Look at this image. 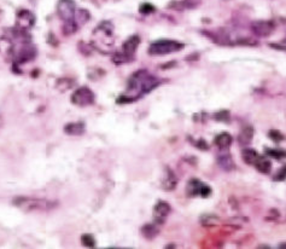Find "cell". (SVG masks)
<instances>
[{
  "mask_svg": "<svg viewBox=\"0 0 286 249\" xmlns=\"http://www.w3.org/2000/svg\"><path fill=\"white\" fill-rule=\"evenodd\" d=\"M162 84L158 77L153 76L149 72L142 69V71L135 72L128 80V86L127 92L124 95L119 96L118 98L119 104H126V103H133L143 96L150 93L156 87Z\"/></svg>",
  "mask_w": 286,
  "mask_h": 249,
  "instance_id": "6da1fadb",
  "label": "cell"
},
{
  "mask_svg": "<svg viewBox=\"0 0 286 249\" xmlns=\"http://www.w3.org/2000/svg\"><path fill=\"white\" fill-rule=\"evenodd\" d=\"M14 204L24 212H48L57 207V202L45 199L21 196L14 199Z\"/></svg>",
  "mask_w": 286,
  "mask_h": 249,
  "instance_id": "7a4b0ae2",
  "label": "cell"
},
{
  "mask_svg": "<svg viewBox=\"0 0 286 249\" xmlns=\"http://www.w3.org/2000/svg\"><path fill=\"white\" fill-rule=\"evenodd\" d=\"M184 48H185V45L178 40L161 39V40L153 41L152 44H150L147 52L151 56H165V54H170L181 51Z\"/></svg>",
  "mask_w": 286,
  "mask_h": 249,
  "instance_id": "3957f363",
  "label": "cell"
},
{
  "mask_svg": "<svg viewBox=\"0 0 286 249\" xmlns=\"http://www.w3.org/2000/svg\"><path fill=\"white\" fill-rule=\"evenodd\" d=\"M95 100V96L93 91L86 86L75 90L72 95V103L77 107H88V105H92Z\"/></svg>",
  "mask_w": 286,
  "mask_h": 249,
  "instance_id": "277c9868",
  "label": "cell"
},
{
  "mask_svg": "<svg viewBox=\"0 0 286 249\" xmlns=\"http://www.w3.org/2000/svg\"><path fill=\"white\" fill-rule=\"evenodd\" d=\"M93 35L97 36V41H100L104 45L110 46L114 44V25L110 21H103L95 29Z\"/></svg>",
  "mask_w": 286,
  "mask_h": 249,
  "instance_id": "5b68a950",
  "label": "cell"
},
{
  "mask_svg": "<svg viewBox=\"0 0 286 249\" xmlns=\"http://www.w3.org/2000/svg\"><path fill=\"white\" fill-rule=\"evenodd\" d=\"M187 196L190 197H196L201 196L203 199H207L212 195L213 190L208 184H204L199 179H191V180L187 183V189H186Z\"/></svg>",
  "mask_w": 286,
  "mask_h": 249,
  "instance_id": "8992f818",
  "label": "cell"
},
{
  "mask_svg": "<svg viewBox=\"0 0 286 249\" xmlns=\"http://www.w3.org/2000/svg\"><path fill=\"white\" fill-rule=\"evenodd\" d=\"M36 56V49L30 45L29 43L18 44L17 50L15 52V62L18 64L27 63L32 61Z\"/></svg>",
  "mask_w": 286,
  "mask_h": 249,
  "instance_id": "52a82bcc",
  "label": "cell"
},
{
  "mask_svg": "<svg viewBox=\"0 0 286 249\" xmlns=\"http://www.w3.org/2000/svg\"><path fill=\"white\" fill-rule=\"evenodd\" d=\"M57 12L61 20L64 22L74 20L75 12H76V4L74 0H58L57 5Z\"/></svg>",
  "mask_w": 286,
  "mask_h": 249,
  "instance_id": "ba28073f",
  "label": "cell"
},
{
  "mask_svg": "<svg viewBox=\"0 0 286 249\" xmlns=\"http://www.w3.org/2000/svg\"><path fill=\"white\" fill-rule=\"evenodd\" d=\"M251 30L256 36L267 38L275 30V23L273 21H255L251 23Z\"/></svg>",
  "mask_w": 286,
  "mask_h": 249,
  "instance_id": "9c48e42d",
  "label": "cell"
},
{
  "mask_svg": "<svg viewBox=\"0 0 286 249\" xmlns=\"http://www.w3.org/2000/svg\"><path fill=\"white\" fill-rule=\"evenodd\" d=\"M35 25V16L29 10H21L17 12L16 17V28L21 30H25L28 32L32 29L33 25Z\"/></svg>",
  "mask_w": 286,
  "mask_h": 249,
  "instance_id": "30bf717a",
  "label": "cell"
},
{
  "mask_svg": "<svg viewBox=\"0 0 286 249\" xmlns=\"http://www.w3.org/2000/svg\"><path fill=\"white\" fill-rule=\"evenodd\" d=\"M171 208L166 201H158L153 207V219L156 224H163L167 219V217L170 213Z\"/></svg>",
  "mask_w": 286,
  "mask_h": 249,
  "instance_id": "8fae6325",
  "label": "cell"
},
{
  "mask_svg": "<svg viewBox=\"0 0 286 249\" xmlns=\"http://www.w3.org/2000/svg\"><path fill=\"white\" fill-rule=\"evenodd\" d=\"M139 45H140V36L139 35L134 34V35L129 36V38L127 39L126 41H124L123 45H122L121 52L123 54H126L128 58H131L132 61H133L135 52H137Z\"/></svg>",
  "mask_w": 286,
  "mask_h": 249,
  "instance_id": "7c38bea8",
  "label": "cell"
},
{
  "mask_svg": "<svg viewBox=\"0 0 286 249\" xmlns=\"http://www.w3.org/2000/svg\"><path fill=\"white\" fill-rule=\"evenodd\" d=\"M216 161H217L219 167L222 171H225V172H231V171H233L236 168V163H235V161H233V157L231 156L230 152H227V151L221 150L220 154L217 155Z\"/></svg>",
  "mask_w": 286,
  "mask_h": 249,
  "instance_id": "4fadbf2b",
  "label": "cell"
},
{
  "mask_svg": "<svg viewBox=\"0 0 286 249\" xmlns=\"http://www.w3.org/2000/svg\"><path fill=\"white\" fill-rule=\"evenodd\" d=\"M254 139V127L244 126L238 134V144L240 147H249Z\"/></svg>",
  "mask_w": 286,
  "mask_h": 249,
  "instance_id": "5bb4252c",
  "label": "cell"
},
{
  "mask_svg": "<svg viewBox=\"0 0 286 249\" xmlns=\"http://www.w3.org/2000/svg\"><path fill=\"white\" fill-rule=\"evenodd\" d=\"M178 184V178L170 168H166V174L162 179V189L166 191H173Z\"/></svg>",
  "mask_w": 286,
  "mask_h": 249,
  "instance_id": "9a60e30c",
  "label": "cell"
},
{
  "mask_svg": "<svg viewBox=\"0 0 286 249\" xmlns=\"http://www.w3.org/2000/svg\"><path fill=\"white\" fill-rule=\"evenodd\" d=\"M241 159L246 165L255 166V163L261 159V155L256 151V150L251 149V148H244L243 151H241Z\"/></svg>",
  "mask_w": 286,
  "mask_h": 249,
  "instance_id": "2e32d148",
  "label": "cell"
},
{
  "mask_svg": "<svg viewBox=\"0 0 286 249\" xmlns=\"http://www.w3.org/2000/svg\"><path fill=\"white\" fill-rule=\"evenodd\" d=\"M215 145L219 148L220 150H227L231 147V144L233 143V138L230 133L227 132H222V133L217 134L214 139Z\"/></svg>",
  "mask_w": 286,
  "mask_h": 249,
  "instance_id": "e0dca14e",
  "label": "cell"
},
{
  "mask_svg": "<svg viewBox=\"0 0 286 249\" xmlns=\"http://www.w3.org/2000/svg\"><path fill=\"white\" fill-rule=\"evenodd\" d=\"M85 124L81 121H77V123H69L64 126V132L69 136H81L85 133Z\"/></svg>",
  "mask_w": 286,
  "mask_h": 249,
  "instance_id": "ac0fdd59",
  "label": "cell"
},
{
  "mask_svg": "<svg viewBox=\"0 0 286 249\" xmlns=\"http://www.w3.org/2000/svg\"><path fill=\"white\" fill-rule=\"evenodd\" d=\"M143 237L146 238L147 241H152L160 235V229H158L157 224H145L140 230Z\"/></svg>",
  "mask_w": 286,
  "mask_h": 249,
  "instance_id": "d6986e66",
  "label": "cell"
},
{
  "mask_svg": "<svg viewBox=\"0 0 286 249\" xmlns=\"http://www.w3.org/2000/svg\"><path fill=\"white\" fill-rule=\"evenodd\" d=\"M90 17H91V15H90V12L87 11V10H85V9L76 10V12H75V16H74L75 25H77V28H81L82 25H86V23L88 22Z\"/></svg>",
  "mask_w": 286,
  "mask_h": 249,
  "instance_id": "ffe728a7",
  "label": "cell"
},
{
  "mask_svg": "<svg viewBox=\"0 0 286 249\" xmlns=\"http://www.w3.org/2000/svg\"><path fill=\"white\" fill-rule=\"evenodd\" d=\"M255 167L262 174H269L270 171H272V162L266 157L261 156V159L255 163Z\"/></svg>",
  "mask_w": 286,
  "mask_h": 249,
  "instance_id": "44dd1931",
  "label": "cell"
},
{
  "mask_svg": "<svg viewBox=\"0 0 286 249\" xmlns=\"http://www.w3.org/2000/svg\"><path fill=\"white\" fill-rule=\"evenodd\" d=\"M264 154L275 160L286 159V150L283 149H269V148H267V149H264Z\"/></svg>",
  "mask_w": 286,
  "mask_h": 249,
  "instance_id": "7402d4cb",
  "label": "cell"
},
{
  "mask_svg": "<svg viewBox=\"0 0 286 249\" xmlns=\"http://www.w3.org/2000/svg\"><path fill=\"white\" fill-rule=\"evenodd\" d=\"M268 137L270 141L275 143H280L285 139V136L279 131V129H270L268 132Z\"/></svg>",
  "mask_w": 286,
  "mask_h": 249,
  "instance_id": "603a6c76",
  "label": "cell"
},
{
  "mask_svg": "<svg viewBox=\"0 0 286 249\" xmlns=\"http://www.w3.org/2000/svg\"><path fill=\"white\" fill-rule=\"evenodd\" d=\"M201 223L203 225H216L219 223V218L213 214H205L202 215Z\"/></svg>",
  "mask_w": 286,
  "mask_h": 249,
  "instance_id": "cb8c5ba5",
  "label": "cell"
},
{
  "mask_svg": "<svg viewBox=\"0 0 286 249\" xmlns=\"http://www.w3.org/2000/svg\"><path fill=\"white\" fill-rule=\"evenodd\" d=\"M81 242H82V245H84L85 247H87V248L95 247V237H93L92 235H90V233H85V235H82Z\"/></svg>",
  "mask_w": 286,
  "mask_h": 249,
  "instance_id": "d4e9b609",
  "label": "cell"
},
{
  "mask_svg": "<svg viewBox=\"0 0 286 249\" xmlns=\"http://www.w3.org/2000/svg\"><path fill=\"white\" fill-rule=\"evenodd\" d=\"M214 119L216 121H221V123H230V121H231L230 111L221 110V111H219V113L215 114Z\"/></svg>",
  "mask_w": 286,
  "mask_h": 249,
  "instance_id": "484cf974",
  "label": "cell"
},
{
  "mask_svg": "<svg viewBox=\"0 0 286 249\" xmlns=\"http://www.w3.org/2000/svg\"><path fill=\"white\" fill-rule=\"evenodd\" d=\"M155 11H156V7L153 6L152 4H150V2H144V4L140 5V7H139V12L143 15L153 14Z\"/></svg>",
  "mask_w": 286,
  "mask_h": 249,
  "instance_id": "4316f807",
  "label": "cell"
},
{
  "mask_svg": "<svg viewBox=\"0 0 286 249\" xmlns=\"http://www.w3.org/2000/svg\"><path fill=\"white\" fill-rule=\"evenodd\" d=\"M273 180H274V181H284V180H286V165L283 166V167L280 168V170L278 171L277 173H275V175L273 177Z\"/></svg>",
  "mask_w": 286,
  "mask_h": 249,
  "instance_id": "83f0119b",
  "label": "cell"
},
{
  "mask_svg": "<svg viewBox=\"0 0 286 249\" xmlns=\"http://www.w3.org/2000/svg\"><path fill=\"white\" fill-rule=\"evenodd\" d=\"M194 145H196V148H198V149H201V150H208L209 149V145L207 144L203 139H199L198 142L197 143H194Z\"/></svg>",
  "mask_w": 286,
  "mask_h": 249,
  "instance_id": "f1b7e54d",
  "label": "cell"
},
{
  "mask_svg": "<svg viewBox=\"0 0 286 249\" xmlns=\"http://www.w3.org/2000/svg\"><path fill=\"white\" fill-rule=\"evenodd\" d=\"M279 248H286V242L282 243V245H279Z\"/></svg>",
  "mask_w": 286,
  "mask_h": 249,
  "instance_id": "f546056e",
  "label": "cell"
}]
</instances>
